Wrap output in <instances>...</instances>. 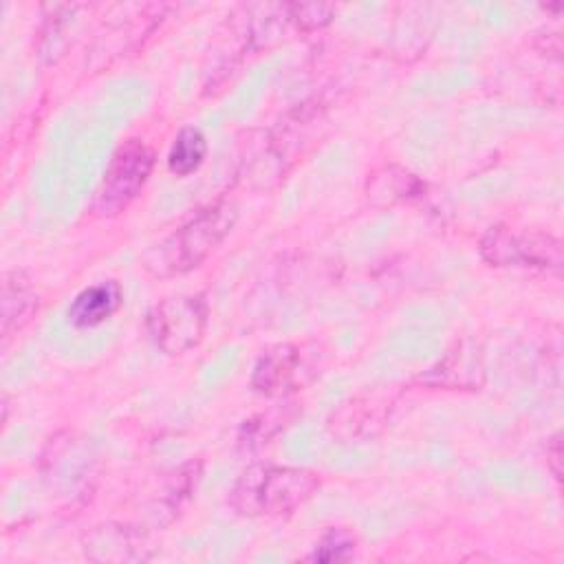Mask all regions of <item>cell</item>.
<instances>
[{
  "instance_id": "cell-1",
  "label": "cell",
  "mask_w": 564,
  "mask_h": 564,
  "mask_svg": "<svg viewBox=\"0 0 564 564\" xmlns=\"http://www.w3.org/2000/svg\"><path fill=\"white\" fill-rule=\"evenodd\" d=\"M236 207L216 203L143 253V267L159 278L196 269L236 225Z\"/></svg>"
},
{
  "instance_id": "cell-2",
  "label": "cell",
  "mask_w": 564,
  "mask_h": 564,
  "mask_svg": "<svg viewBox=\"0 0 564 564\" xmlns=\"http://www.w3.org/2000/svg\"><path fill=\"white\" fill-rule=\"evenodd\" d=\"M319 480L308 469L258 465L247 469L231 491V505L245 516H282L304 505Z\"/></svg>"
},
{
  "instance_id": "cell-3",
  "label": "cell",
  "mask_w": 564,
  "mask_h": 564,
  "mask_svg": "<svg viewBox=\"0 0 564 564\" xmlns=\"http://www.w3.org/2000/svg\"><path fill=\"white\" fill-rule=\"evenodd\" d=\"M154 165L152 150L141 139H128L112 154L104 181L97 189L93 209L95 214L110 218L128 209V205L143 189Z\"/></svg>"
},
{
  "instance_id": "cell-4",
  "label": "cell",
  "mask_w": 564,
  "mask_h": 564,
  "mask_svg": "<svg viewBox=\"0 0 564 564\" xmlns=\"http://www.w3.org/2000/svg\"><path fill=\"white\" fill-rule=\"evenodd\" d=\"M480 256L491 267L560 271L562 245L557 238L538 231H516L496 225L480 240Z\"/></svg>"
},
{
  "instance_id": "cell-5",
  "label": "cell",
  "mask_w": 564,
  "mask_h": 564,
  "mask_svg": "<svg viewBox=\"0 0 564 564\" xmlns=\"http://www.w3.org/2000/svg\"><path fill=\"white\" fill-rule=\"evenodd\" d=\"M207 304L200 295L165 297L148 313V333L167 355L192 350L205 335Z\"/></svg>"
},
{
  "instance_id": "cell-6",
  "label": "cell",
  "mask_w": 564,
  "mask_h": 564,
  "mask_svg": "<svg viewBox=\"0 0 564 564\" xmlns=\"http://www.w3.org/2000/svg\"><path fill=\"white\" fill-rule=\"evenodd\" d=\"M84 551L95 562H143L152 555L145 535L126 524L95 527L84 540Z\"/></svg>"
},
{
  "instance_id": "cell-7",
  "label": "cell",
  "mask_w": 564,
  "mask_h": 564,
  "mask_svg": "<svg viewBox=\"0 0 564 564\" xmlns=\"http://www.w3.org/2000/svg\"><path fill=\"white\" fill-rule=\"evenodd\" d=\"M300 368H302L300 350L291 344H280L258 359L253 368L251 386L262 394L278 397L286 390H293L302 372Z\"/></svg>"
},
{
  "instance_id": "cell-8",
  "label": "cell",
  "mask_w": 564,
  "mask_h": 564,
  "mask_svg": "<svg viewBox=\"0 0 564 564\" xmlns=\"http://www.w3.org/2000/svg\"><path fill=\"white\" fill-rule=\"evenodd\" d=\"M123 293L115 280H106L79 291L68 306V322L75 328H95L117 313Z\"/></svg>"
},
{
  "instance_id": "cell-9",
  "label": "cell",
  "mask_w": 564,
  "mask_h": 564,
  "mask_svg": "<svg viewBox=\"0 0 564 564\" xmlns=\"http://www.w3.org/2000/svg\"><path fill=\"white\" fill-rule=\"evenodd\" d=\"M37 308V293L22 271H11L2 282V335L20 328Z\"/></svg>"
},
{
  "instance_id": "cell-10",
  "label": "cell",
  "mask_w": 564,
  "mask_h": 564,
  "mask_svg": "<svg viewBox=\"0 0 564 564\" xmlns=\"http://www.w3.org/2000/svg\"><path fill=\"white\" fill-rule=\"evenodd\" d=\"M207 154V141L198 128H183L167 154V167L176 176H187L196 172Z\"/></svg>"
},
{
  "instance_id": "cell-11",
  "label": "cell",
  "mask_w": 564,
  "mask_h": 564,
  "mask_svg": "<svg viewBox=\"0 0 564 564\" xmlns=\"http://www.w3.org/2000/svg\"><path fill=\"white\" fill-rule=\"evenodd\" d=\"M352 538L341 531V529H333L328 531L319 544L315 546V551L311 553V560L315 562H333V560H346L352 553Z\"/></svg>"
},
{
  "instance_id": "cell-12",
  "label": "cell",
  "mask_w": 564,
  "mask_h": 564,
  "mask_svg": "<svg viewBox=\"0 0 564 564\" xmlns=\"http://www.w3.org/2000/svg\"><path fill=\"white\" fill-rule=\"evenodd\" d=\"M286 11H289V18H291L297 26H302L304 31H313V29H319V26L328 24L335 9H333L330 4L302 2V4H289Z\"/></svg>"
},
{
  "instance_id": "cell-13",
  "label": "cell",
  "mask_w": 564,
  "mask_h": 564,
  "mask_svg": "<svg viewBox=\"0 0 564 564\" xmlns=\"http://www.w3.org/2000/svg\"><path fill=\"white\" fill-rule=\"evenodd\" d=\"M551 449H553V474L560 478V454H562V449H560V441H557V436L553 438V445H551Z\"/></svg>"
}]
</instances>
